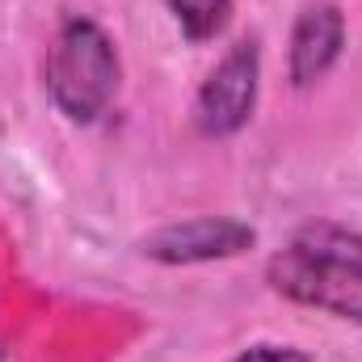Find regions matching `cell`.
<instances>
[{"label":"cell","mask_w":362,"mask_h":362,"mask_svg":"<svg viewBox=\"0 0 362 362\" xmlns=\"http://www.w3.org/2000/svg\"><path fill=\"white\" fill-rule=\"evenodd\" d=\"M266 278L295 303L362 325V236L346 228L312 223L295 232V240L270 257Z\"/></svg>","instance_id":"6da1fadb"},{"label":"cell","mask_w":362,"mask_h":362,"mask_svg":"<svg viewBox=\"0 0 362 362\" xmlns=\"http://www.w3.org/2000/svg\"><path fill=\"white\" fill-rule=\"evenodd\" d=\"M122 81L114 38L93 17H68L47 51V93L72 122H97Z\"/></svg>","instance_id":"7a4b0ae2"},{"label":"cell","mask_w":362,"mask_h":362,"mask_svg":"<svg viewBox=\"0 0 362 362\" xmlns=\"http://www.w3.org/2000/svg\"><path fill=\"white\" fill-rule=\"evenodd\" d=\"M257 93H262V51L257 38H240L202 81L194 97V127L206 139H228L245 131L257 110Z\"/></svg>","instance_id":"3957f363"},{"label":"cell","mask_w":362,"mask_h":362,"mask_svg":"<svg viewBox=\"0 0 362 362\" xmlns=\"http://www.w3.org/2000/svg\"><path fill=\"white\" fill-rule=\"evenodd\" d=\"M257 245V232L232 215H194L181 223H165L139 240V253L160 266H202L228 262Z\"/></svg>","instance_id":"277c9868"},{"label":"cell","mask_w":362,"mask_h":362,"mask_svg":"<svg viewBox=\"0 0 362 362\" xmlns=\"http://www.w3.org/2000/svg\"><path fill=\"white\" fill-rule=\"evenodd\" d=\"M346 47V17L337 4H308L295 17L291 30V47H286V76L295 89H312L320 85L333 64L341 59Z\"/></svg>","instance_id":"5b68a950"},{"label":"cell","mask_w":362,"mask_h":362,"mask_svg":"<svg viewBox=\"0 0 362 362\" xmlns=\"http://www.w3.org/2000/svg\"><path fill=\"white\" fill-rule=\"evenodd\" d=\"M165 4L189 42L219 38L232 21V0H165Z\"/></svg>","instance_id":"8992f818"},{"label":"cell","mask_w":362,"mask_h":362,"mask_svg":"<svg viewBox=\"0 0 362 362\" xmlns=\"http://www.w3.org/2000/svg\"><path fill=\"white\" fill-rule=\"evenodd\" d=\"M232 362H312L299 346H249Z\"/></svg>","instance_id":"52a82bcc"}]
</instances>
